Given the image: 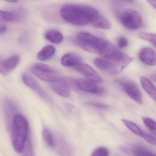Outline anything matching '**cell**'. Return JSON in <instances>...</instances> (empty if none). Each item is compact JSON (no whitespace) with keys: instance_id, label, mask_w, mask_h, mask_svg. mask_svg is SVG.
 I'll return each instance as SVG.
<instances>
[{"instance_id":"cell-5","label":"cell","mask_w":156,"mask_h":156,"mask_svg":"<svg viewBox=\"0 0 156 156\" xmlns=\"http://www.w3.org/2000/svg\"><path fill=\"white\" fill-rule=\"evenodd\" d=\"M99 53L104 58L116 62L130 64L133 60L132 58L121 52L115 46L108 41H106Z\"/></svg>"},{"instance_id":"cell-14","label":"cell","mask_w":156,"mask_h":156,"mask_svg":"<svg viewBox=\"0 0 156 156\" xmlns=\"http://www.w3.org/2000/svg\"><path fill=\"white\" fill-rule=\"evenodd\" d=\"M139 57L141 61L148 66L156 65V53L154 49L149 48H143L140 50Z\"/></svg>"},{"instance_id":"cell-31","label":"cell","mask_w":156,"mask_h":156,"mask_svg":"<svg viewBox=\"0 0 156 156\" xmlns=\"http://www.w3.org/2000/svg\"><path fill=\"white\" fill-rule=\"evenodd\" d=\"M91 104L93 105V106H95V107L102 108V109H106V108H108V105L103 104L100 103L91 102Z\"/></svg>"},{"instance_id":"cell-33","label":"cell","mask_w":156,"mask_h":156,"mask_svg":"<svg viewBox=\"0 0 156 156\" xmlns=\"http://www.w3.org/2000/svg\"><path fill=\"white\" fill-rule=\"evenodd\" d=\"M148 3L154 8H156V0H147Z\"/></svg>"},{"instance_id":"cell-28","label":"cell","mask_w":156,"mask_h":156,"mask_svg":"<svg viewBox=\"0 0 156 156\" xmlns=\"http://www.w3.org/2000/svg\"><path fill=\"white\" fill-rule=\"evenodd\" d=\"M143 122L145 125L154 134H156V125L155 121L149 117H145L143 118Z\"/></svg>"},{"instance_id":"cell-6","label":"cell","mask_w":156,"mask_h":156,"mask_svg":"<svg viewBox=\"0 0 156 156\" xmlns=\"http://www.w3.org/2000/svg\"><path fill=\"white\" fill-rule=\"evenodd\" d=\"M120 21L124 27L129 30H136L141 27L143 20L140 13L133 9L125 10L121 15Z\"/></svg>"},{"instance_id":"cell-4","label":"cell","mask_w":156,"mask_h":156,"mask_svg":"<svg viewBox=\"0 0 156 156\" xmlns=\"http://www.w3.org/2000/svg\"><path fill=\"white\" fill-rule=\"evenodd\" d=\"M32 74L41 80L47 82H55L62 79L61 74L51 67L41 63L32 65L30 68Z\"/></svg>"},{"instance_id":"cell-20","label":"cell","mask_w":156,"mask_h":156,"mask_svg":"<svg viewBox=\"0 0 156 156\" xmlns=\"http://www.w3.org/2000/svg\"><path fill=\"white\" fill-rule=\"evenodd\" d=\"M140 82L143 88L147 93L154 101L156 100V88L152 82L147 78L142 77L140 78Z\"/></svg>"},{"instance_id":"cell-22","label":"cell","mask_w":156,"mask_h":156,"mask_svg":"<svg viewBox=\"0 0 156 156\" xmlns=\"http://www.w3.org/2000/svg\"><path fill=\"white\" fill-rule=\"evenodd\" d=\"M58 141V150L60 156H73L71 149L66 142L60 137Z\"/></svg>"},{"instance_id":"cell-16","label":"cell","mask_w":156,"mask_h":156,"mask_svg":"<svg viewBox=\"0 0 156 156\" xmlns=\"http://www.w3.org/2000/svg\"><path fill=\"white\" fill-rule=\"evenodd\" d=\"M23 13L21 12H9L0 10V22L16 23L22 19Z\"/></svg>"},{"instance_id":"cell-15","label":"cell","mask_w":156,"mask_h":156,"mask_svg":"<svg viewBox=\"0 0 156 156\" xmlns=\"http://www.w3.org/2000/svg\"><path fill=\"white\" fill-rule=\"evenodd\" d=\"M61 64L67 67H76L82 63L81 57L78 54L71 53L65 54L61 59Z\"/></svg>"},{"instance_id":"cell-1","label":"cell","mask_w":156,"mask_h":156,"mask_svg":"<svg viewBox=\"0 0 156 156\" xmlns=\"http://www.w3.org/2000/svg\"><path fill=\"white\" fill-rule=\"evenodd\" d=\"M65 21L73 25L83 26L92 24L100 16L95 8L86 5L65 4L60 10Z\"/></svg>"},{"instance_id":"cell-25","label":"cell","mask_w":156,"mask_h":156,"mask_svg":"<svg viewBox=\"0 0 156 156\" xmlns=\"http://www.w3.org/2000/svg\"><path fill=\"white\" fill-rule=\"evenodd\" d=\"M137 36L140 39L150 42L154 46V47H155L156 42L155 34L146 33V32H141L138 34Z\"/></svg>"},{"instance_id":"cell-32","label":"cell","mask_w":156,"mask_h":156,"mask_svg":"<svg viewBox=\"0 0 156 156\" xmlns=\"http://www.w3.org/2000/svg\"><path fill=\"white\" fill-rule=\"evenodd\" d=\"M7 27L4 24L0 25V35L3 34L6 32Z\"/></svg>"},{"instance_id":"cell-9","label":"cell","mask_w":156,"mask_h":156,"mask_svg":"<svg viewBox=\"0 0 156 156\" xmlns=\"http://www.w3.org/2000/svg\"><path fill=\"white\" fill-rule=\"evenodd\" d=\"M22 80L25 85L34 91L41 99L49 103H52V100L50 96L32 76L28 73H24L22 76Z\"/></svg>"},{"instance_id":"cell-34","label":"cell","mask_w":156,"mask_h":156,"mask_svg":"<svg viewBox=\"0 0 156 156\" xmlns=\"http://www.w3.org/2000/svg\"><path fill=\"white\" fill-rule=\"evenodd\" d=\"M2 61H1L0 59V74H2L3 75H7L8 73H6L3 69L2 67Z\"/></svg>"},{"instance_id":"cell-13","label":"cell","mask_w":156,"mask_h":156,"mask_svg":"<svg viewBox=\"0 0 156 156\" xmlns=\"http://www.w3.org/2000/svg\"><path fill=\"white\" fill-rule=\"evenodd\" d=\"M50 86L52 90L60 96L68 97L71 95L69 86L64 78L50 83Z\"/></svg>"},{"instance_id":"cell-3","label":"cell","mask_w":156,"mask_h":156,"mask_svg":"<svg viewBox=\"0 0 156 156\" xmlns=\"http://www.w3.org/2000/svg\"><path fill=\"white\" fill-rule=\"evenodd\" d=\"M106 41L87 32H80L74 40V43L82 49L94 53H99Z\"/></svg>"},{"instance_id":"cell-10","label":"cell","mask_w":156,"mask_h":156,"mask_svg":"<svg viewBox=\"0 0 156 156\" xmlns=\"http://www.w3.org/2000/svg\"><path fill=\"white\" fill-rule=\"evenodd\" d=\"M88 79H78L76 81L77 87L82 90L94 94H102L104 92V89Z\"/></svg>"},{"instance_id":"cell-17","label":"cell","mask_w":156,"mask_h":156,"mask_svg":"<svg viewBox=\"0 0 156 156\" xmlns=\"http://www.w3.org/2000/svg\"><path fill=\"white\" fill-rule=\"evenodd\" d=\"M20 58L18 56L15 55L2 61V67L4 70L8 73L13 70L19 63Z\"/></svg>"},{"instance_id":"cell-21","label":"cell","mask_w":156,"mask_h":156,"mask_svg":"<svg viewBox=\"0 0 156 156\" xmlns=\"http://www.w3.org/2000/svg\"><path fill=\"white\" fill-rule=\"evenodd\" d=\"M122 121L131 132L144 139L147 133L144 132L135 123L126 119H122Z\"/></svg>"},{"instance_id":"cell-26","label":"cell","mask_w":156,"mask_h":156,"mask_svg":"<svg viewBox=\"0 0 156 156\" xmlns=\"http://www.w3.org/2000/svg\"><path fill=\"white\" fill-rule=\"evenodd\" d=\"M21 153H22L23 156H34L32 142L29 137V135L26 141L24 148Z\"/></svg>"},{"instance_id":"cell-30","label":"cell","mask_w":156,"mask_h":156,"mask_svg":"<svg viewBox=\"0 0 156 156\" xmlns=\"http://www.w3.org/2000/svg\"><path fill=\"white\" fill-rule=\"evenodd\" d=\"M128 40L124 37H120L117 41V44L120 48H125L128 45Z\"/></svg>"},{"instance_id":"cell-24","label":"cell","mask_w":156,"mask_h":156,"mask_svg":"<svg viewBox=\"0 0 156 156\" xmlns=\"http://www.w3.org/2000/svg\"><path fill=\"white\" fill-rule=\"evenodd\" d=\"M42 136L46 144L50 147H55L56 145L55 137L53 134L48 128H44L42 130Z\"/></svg>"},{"instance_id":"cell-11","label":"cell","mask_w":156,"mask_h":156,"mask_svg":"<svg viewBox=\"0 0 156 156\" xmlns=\"http://www.w3.org/2000/svg\"><path fill=\"white\" fill-rule=\"evenodd\" d=\"M3 108L5 118L6 126L8 130H11L12 120L16 114L17 113V107L15 103L10 99L4 100Z\"/></svg>"},{"instance_id":"cell-29","label":"cell","mask_w":156,"mask_h":156,"mask_svg":"<svg viewBox=\"0 0 156 156\" xmlns=\"http://www.w3.org/2000/svg\"><path fill=\"white\" fill-rule=\"evenodd\" d=\"M91 156H109V151L106 147H101L95 149Z\"/></svg>"},{"instance_id":"cell-23","label":"cell","mask_w":156,"mask_h":156,"mask_svg":"<svg viewBox=\"0 0 156 156\" xmlns=\"http://www.w3.org/2000/svg\"><path fill=\"white\" fill-rule=\"evenodd\" d=\"M92 26L96 28L103 30H108L111 27V24L110 21L102 16L99 17L91 24Z\"/></svg>"},{"instance_id":"cell-2","label":"cell","mask_w":156,"mask_h":156,"mask_svg":"<svg viewBox=\"0 0 156 156\" xmlns=\"http://www.w3.org/2000/svg\"><path fill=\"white\" fill-rule=\"evenodd\" d=\"M11 129L12 145L16 152L21 153L29 136L28 121L24 115L17 113L12 120Z\"/></svg>"},{"instance_id":"cell-27","label":"cell","mask_w":156,"mask_h":156,"mask_svg":"<svg viewBox=\"0 0 156 156\" xmlns=\"http://www.w3.org/2000/svg\"><path fill=\"white\" fill-rule=\"evenodd\" d=\"M133 154L135 156H156L155 154L140 147H135L133 149Z\"/></svg>"},{"instance_id":"cell-19","label":"cell","mask_w":156,"mask_h":156,"mask_svg":"<svg viewBox=\"0 0 156 156\" xmlns=\"http://www.w3.org/2000/svg\"><path fill=\"white\" fill-rule=\"evenodd\" d=\"M45 37L47 40L53 44H59L63 40V36L60 31L55 29L48 30L45 34Z\"/></svg>"},{"instance_id":"cell-8","label":"cell","mask_w":156,"mask_h":156,"mask_svg":"<svg viewBox=\"0 0 156 156\" xmlns=\"http://www.w3.org/2000/svg\"><path fill=\"white\" fill-rule=\"evenodd\" d=\"M119 83L125 92L131 99L139 104H143V97L142 92L135 82L129 79H122L119 81Z\"/></svg>"},{"instance_id":"cell-18","label":"cell","mask_w":156,"mask_h":156,"mask_svg":"<svg viewBox=\"0 0 156 156\" xmlns=\"http://www.w3.org/2000/svg\"><path fill=\"white\" fill-rule=\"evenodd\" d=\"M56 52V48L53 46L47 45L44 47L38 54L37 57L40 61H45L50 59Z\"/></svg>"},{"instance_id":"cell-12","label":"cell","mask_w":156,"mask_h":156,"mask_svg":"<svg viewBox=\"0 0 156 156\" xmlns=\"http://www.w3.org/2000/svg\"><path fill=\"white\" fill-rule=\"evenodd\" d=\"M75 69L80 73L83 74L88 79L96 83H101L103 82L102 78L100 74L96 72L91 67L88 65L81 63L75 67Z\"/></svg>"},{"instance_id":"cell-36","label":"cell","mask_w":156,"mask_h":156,"mask_svg":"<svg viewBox=\"0 0 156 156\" xmlns=\"http://www.w3.org/2000/svg\"><path fill=\"white\" fill-rule=\"evenodd\" d=\"M124 1H127V2H133V0H124Z\"/></svg>"},{"instance_id":"cell-35","label":"cell","mask_w":156,"mask_h":156,"mask_svg":"<svg viewBox=\"0 0 156 156\" xmlns=\"http://www.w3.org/2000/svg\"><path fill=\"white\" fill-rule=\"evenodd\" d=\"M7 2L13 3H16L18 2V0H4Z\"/></svg>"},{"instance_id":"cell-7","label":"cell","mask_w":156,"mask_h":156,"mask_svg":"<svg viewBox=\"0 0 156 156\" xmlns=\"http://www.w3.org/2000/svg\"><path fill=\"white\" fill-rule=\"evenodd\" d=\"M93 63L100 70L112 75L120 73L129 65L127 63L116 62L100 58L94 59Z\"/></svg>"}]
</instances>
